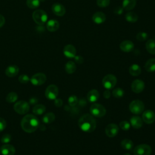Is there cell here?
<instances>
[{
    "label": "cell",
    "instance_id": "cell-28",
    "mask_svg": "<svg viewBox=\"0 0 155 155\" xmlns=\"http://www.w3.org/2000/svg\"><path fill=\"white\" fill-rule=\"evenodd\" d=\"M65 70L68 74L73 73L76 70V66L75 63L73 61L67 62L65 66Z\"/></svg>",
    "mask_w": 155,
    "mask_h": 155
},
{
    "label": "cell",
    "instance_id": "cell-47",
    "mask_svg": "<svg viewBox=\"0 0 155 155\" xmlns=\"http://www.w3.org/2000/svg\"><path fill=\"white\" fill-rule=\"evenodd\" d=\"M5 22V18L2 15L0 14V28L4 25Z\"/></svg>",
    "mask_w": 155,
    "mask_h": 155
},
{
    "label": "cell",
    "instance_id": "cell-10",
    "mask_svg": "<svg viewBox=\"0 0 155 155\" xmlns=\"http://www.w3.org/2000/svg\"><path fill=\"white\" fill-rule=\"evenodd\" d=\"M47 77L44 73H38L35 74L30 78L31 83L35 86H39L45 82Z\"/></svg>",
    "mask_w": 155,
    "mask_h": 155
},
{
    "label": "cell",
    "instance_id": "cell-15",
    "mask_svg": "<svg viewBox=\"0 0 155 155\" xmlns=\"http://www.w3.org/2000/svg\"><path fill=\"white\" fill-rule=\"evenodd\" d=\"M63 52L66 57L68 58H73L76 56V50L73 45L68 44L64 47Z\"/></svg>",
    "mask_w": 155,
    "mask_h": 155
},
{
    "label": "cell",
    "instance_id": "cell-21",
    "mask_svg": "<svg viewBox=\"0 0 155 155\" xmlns=\"http://www.w3.org/2000/svg\"><path fill=\"white\" fill-rule=\"evenodd\" d=\"M59 23L56 19H50L47 23V29L51 32L55 31L58 30Z\"/></svg>",
    "mask_w": 155,
    "mask_h": 155
},
{
    "label": "cell",
    "instance_id": "cell-18",
    "mask_svg": "<svg viewBox=\"0 0 155 155\" xmlns=\"http://www.w3.org/2000/svg\"><path fill=\"white\" fill-rule=\"evenodd\" d=\"M120 48L124 52H130L134 48V44L130 40H125L120 44Z\"/></svg>",
    "mask_w": 155,
    "mask_h": 155
},
{
    "label": "cell",
    "instance_id": "cell-44",
    "mask_svg": "<svg viewBox=\"0 0 155 155\" xmlns=\"http://www.w3.org/2000/svg\"><path fill=\"white\" fill-rule=\"evenodd\" d=\"M74 58L78 64H82L84 62V59L81 56H75Z\"/></svg>",
    "mask_w": 155,
    "mask_h": 155
},
{
    "label": "cell",
    "instance_id": "cell-34",
    "mask_svg": "<svg viewBox=\"0 0 155 155\" xmlns=\"http://www.w3.org/2000/svg\"><path fill=\"white\" fill-rule=\"evenodd\" d=\"M112 94L116 98H120L124 94V91L121 88H116L112 91Z\"/></svg>",
    "mask_w": 155,
    "mask_h": 155
},
{
    "label": "cell",
    "instance_id": "cell-3",
    "mask_svg": "<svg viewBox=\"0 0 155 155\" xmlns=\"http://www.w3.org/2000/svg\"><path fill=\"white\" fill-rule=\"evenodd\" d=\"M33 21L38 25L44 24L48 19L47 14L42 10H36L33 12L32 15Z\"/></svg>",
    "mask_w": 155,
    "mask_h": 155
},
{
    "label": "cell",
    "instance_id": "cell-41",
    "mask_svg": "<svg viewBox=\"0 0 155 155\" xmlns=\"http://www.w3.org/2000/svg\"><path fill=\"white\" fill-rule=\"evenodd\" d=\"M7 124L6 121L4 119L0 117V132L2 131L6 127Z\"/></svg>",
    "mask_w": 155,
    "mask_h": 155
},
{
    "label": "cell",
    "instance_id": "cell-35",
    "mask_svg": "<svg viewBox=\"0 0 155 155\" xmlns=\"http://www.w3.org/2000/svg\"><path fill=\"white\" fill-rule=\"evenodd\" d=\"M68 104L71 107H74L78 103V99L77 96H76L74 95H72L68 97Z\"/></svg>",
    "mask_w": 155,
    "mask_h": 155
},
{
    "label": "cell",
    "instance_id": "cell-42",
    "mask_svg": "<svg viewBox=\"0 0 155 155\" xmlns=\"http://www.w3.org/2000/svg\"><path fill=\"white\" fill-rule=\"evenodd\" d=\"M54 105L57 107H61L63 104V101L60 98H56L54 101Z\"/></svg>",
    "mask_w": 155,
    "mask_h": 155
},
{
    "label": "cell",
    "instance_id": "cell-2",
    "mask_svg": "<svg viewBox=\"0 0 155 155\" xmlns=\"http://www.w3.org/2000/svg\"><path fill=\"white\" fill-rule=\"evenodd\" d=\"M78 125L82 131L91 133L96 129V121L92 115L87 113L80 117L78 120Z\"/></svg>",
    "mask_w": 155,
    "mask_h": 155
},
{
    "label": "cell",
    "instance_id": "cell-31",
    "mask_svg": "<svg viewBox=\"0 0 155 155\" xmlns=\"http://www.w3.org/2000/svg\"><path fill=\"white\" fill-rule=\"evenodd\" d=\"M125 19L128 22H135L138 20V16L136 13L130 12L126 14Z\"/></svg>",
    "mask_w": 155,
    "mask_h": 155
},
{
    "label": "cell",
    "instance_id": "cell-49",
    "mask_svg": "<svg viewBox=\"0 0 155 155\" xmlns=\"http://www.w3.org/2000/svg\"><path fill=\"white\" fill-rule=\"evenodd\" d=\"M124 155H131V154H129V153H125V154H124Z\"/></svg>",
    "mask_w": 155,
    "mask_h": 155
},
{
    "label": "cell",
    "instance_id": "cell-16",
    "mask_svg": "<svg viewBox=\"0 0 155 155\" xmlns=\"http://www.w3.org/2000/svg\"><path fill=\"white\" fill-rule=\"evenodd\" d=\"M0 151L2 155H14L16 150L12 145L6 143L1 146Z\"/></svg>",
    "mask_w": 155,
    "mask_h": 155
},
{
    "label": "cell",
    "instance_id": "cell-38",
    "mask_svg": "<svg viewBox=\"0 0 155 155\" xmlns=\"http://www.w3.org/2000/svg\"><path fill=\"white\" fill-rule=\"evenodd\" d=\"M12 140V136L10 134H4L2 137H1V141L2 143H4V144H6V143H9Z\"/></svg>",
    "mask_w": 155,
    "mask_h": 155
},
{
    "label": "cell",
    "instance_id": "cell-26",
    "mask_svg": "<svg viewBox=\"0 0 155 155\" xmlns=\"http://www.w3.org/2000/svg\"><path fill=\"white\" fill-rule=\"evenodd\" d=\"M145 68L148 72L155 71V58L148 59L145 64Z\"/></svg>",
    "mask_w": 155,
    "mask_h": 155
},
{
    "label": "cell",
    "instance_id": "cell-22",
    "mask_svg": "<svg viewBox=\"0 0 155 155\" xmlns=\"http://www.w3.org/2000/svg\"><path fill=\"white\" fill-rule=\"evenodd\" d=\"M87 99L90 102H94L96 101H97V99H99V93L96 89L91 90L87 93Z\"/></svg>",
    "mask_w": 155,
    "mask_h": 155
},
{
    "label": "cell",
    "instance_id": "cell-8",
    "mask_svg": "<svg viewBox=\"0 0 155 155\" xmlns=\"http://www.w3.org/2000/svg\"><path fill=\"white\" fill-rule=\"evenodd\" d=\"M152 149L147 144H140L136 147L133 150L134 155H151Z\"/></svg>",
    "mask_w": 155,
    "mask_h": 155
},
{
    "label": "cell",
    "instance_id": "cell-32",
    "mask_svg": "<svg viewBox=\"0 0 155 155\" xmlns=\"http://www.w3.org/2000/svg\"><path fill=\"white\" fill-rule=\"evenodd\" d=\"M18 96L16 92L12 91L9 93L6 96V101L8 103H13L18 99Z\"/></svg>",
    "mask_w": 155,
    "mask_h": 155
},
{
    "label": "cell",
    "instance_id": "cell-4",
    "mask_svg": "<svg viewBox=\"0 0 155 155\" xmlns=\"http://www.w3.org/2000/svg\"><path fill=\"white\" fill-rule=\"evenodd\" d=\"M90 111L93 116L97 117H103L106 114L105 108L100 104H93L90 106Z\"/></svg>",
    "mask_w": 155,
    "mask_h": 155
},
{
    "label": "cell",
    "instance_id": "cell-5",
    "mask_svg": "<svg viewBox=\"0 0 155 155\" xmlns=\"http://www.w3.org/2000/svg\"><path fill=\"white\" fill-rule=\"evenodd\" d=\"M14 110L19 114H25L30 110L29 104L25 101H19L16 102L13 106Z\"/></svg>",
    "mask_w": 155,
    "mask_h": 155
},
{
    "label": "cell",
    "instance_id": "cell-46",
    "mask_svg": "<svg viewBox=\"0 0 155 155\" xmlns=\"http://www.w3.org/2000/svg\"><path fill=\"white\" fill-rule=\"evenodd\" d=\"M111 96V93L110 91L109 90L107 89L106 90L104 91V97L105 98V99H108Z\"/></svg>",
    "mask_w": 155,
    "mask_h": 155
},
{
    "label": "cell",
    "instance_id": "cell-25",
    "mask_svg": "<svg viewBox=\"0 0 155 155\" xmlns=\"http://www.w3.org/2000/svg\"><path fill=\"white\" fill-rule=\"evenodd\" d=\"M129 73L131 76H137L141 73V68L137 64H133L129 68Z\"/></svg>",
    "mask_w": 155,
    "mask_h": 155
},
{
    "label": "cell",
    "instance_id": "cell-19",
    "mask_svg": "<svg viewBox=\"0 0 155 155\" xmlns=\"http://www.w3.org/2000/svg\"><path fill=\"white\" fill-rule=\"evenodd\" d=\"M92 19L94 23L100 24L103 23L105 21L106 16L103 12H97L93 14L92 16Z\"/></svg>",
    "mask_w": 155,
    "mask_h": 155
},
{
    "label": "cell",
    "instance_id": "cell-13",
    "mask_svg": "<svg viewBox=\"0 0 155 155\" xmlns=\"http://www.w3.org/2000/svg\"><path fill=\"white\" fill-rule=\"evenodd\" d=\"M145 87L144 82L140 79H136L131 84V90L136 93H141Z\"/></svg>",
    "mask_w": 155,
    "mask_h": 155
},
{
    "label": "cell",
    "instance_id": "cell-6",
    "mask_svg": "<svg viewBox=\"0 0 155 155\" xmlns=\"http://www.w3.org/2000/svg\"><path fill=\"white\" fill-rule=\"evenodd\" d=\"M144 104L142 101L136 99L133 101L129 105L130 111L135 114H141L144 110Z\"/></svg>",
    "mask_w": 155,
    "mask_h": 155
},
{
    "label": "cell",
    "instance_id": "cell-17",
    "mask_svg": "<svg viewBox=\"0 0 155 155\" xmlns=\"http://www.w3.org/2000/svg\"><path fill=\"white\" fill-rule=\"evenodd\" d=\"M19 67L16 65H10L7 67L5 70V73L7 76L13 78L16 76L19 73Z\"/></svg>",
    "mask_w": 155,
    "mask_h": 155
},
{
    "label": "cell",
    "instance_id": "cell-45",
    "mask_svg": "<svg viewBox=\"0 0 155 155\" xmlns=\"http://www.w3.org/2000/svg\"><path fill=\"white\" fill-rule=\"evenodd\" d=\"M123 7L122 8V7H116L115 8H114V12L116 13V14H117V15H120L122 13V12H123Z\"/></svg>",
    "mask_w": 155,
    "mask_h": 155
},
{
    "label": "cell",
    "instance_id": "cell-33",
    "mask_svg": "<svg viewBox=\"0 0 155 155\" xmlns=\"http://www.w3.org/2000/svg\"><path fill=\"white\" fill-rule=\"evenodd\" d=\"M26 4L27 7L30 8H36L39 6L40 0H27Z\"/></svg>",
    "mask_w": 155,
    "mask_h": 155
},
{
    "label": "cell",
    "instance_id": "cell-24",
    "mask_svg": "<svg viewBox=\"0 0 155 155\" xmlns=\"http://www.w3.org/2000/svg\"><path fill=\"white\" fill-rule=\"evenodd\" d=\"M46 110L45 106L42 104H36L33 107L32 111L35 115H41L45 113Z\"/></svg>",
    "mask_w": 155,
    "mask_h": 155
},
{
    "label": "cell",
    "instance_id": "cell-11",
    "mask_svg": "<svg viewBox=\"0 0 155 155\" xmlns=\"http://www.w3.org/2000/svg\"><path fill=\"white\" fill-rule=\"evenodd\" d=\"M119 131V127L116 124H110L105 128V133L109 137H113L117 135Z\"/></svg>",
    "mask_w": 155,
    "mask_h": 155
},
{
    "label": "cell",
    "instance_id": "cell-20",
    "mask_svg": "<svg viewBox=\"0 0 155 155\" xmlns=\"http://www.w3.org/2000/svg\"><path fill=\"white\" fill-rule=\"evenodd\" d=\"M130 124L134 128L139 129L142 127L143 124V120L139 116H134L131 117V118L130 119Z\"/></svg>",
    "mask_w": 155,
    "mask_h": 155
},
{
    "label": "cell",
    "instance_id": "cell-29",
    "mask_svg": "<svg viewBox=\"0 0 155 155\" xmlns=\"http://www.w3.org/2000/svg\"><path fill=\"white\" fill-rule=\"evenodd\" d=\"M55 119V115L53 113L48 112L46 113L42 117V121L45 124H51Z\"/></svg>",
    "mask_w": 155,
    "mask_h": 155
},
{
    "label": "cell",
    "instance_id": "cell-1",
    "mask_svg": "<svg viewBox=\"0 0 155 155\" xmlns=\"http://www.w3.org/2000/svg\"><path fill=\"white\" fill-rule=\"evenodd\" d=\"M40 125L38 118L34 114H26L21 120V126L26 133H31L35 131Z\"/></svg>",
    "mask_w": 155,
    "mask_h": 155
},
{
    "label": "cell",
    "instance_id": "cell-48",
    "mask_svg": "<svg viewBox=\"0 0 155 155\" xmlns=\"http://www.w3.org/2000/svg\"><path fill=\"white\" fill-rule=\"evenodd\" d=\"M38 128H39L41 130H45V127L43 124H40Z\"/></svg>",
    "mask_w": 155,
    "mask_h": 155
},
{
    "label": "cell",
    "instance_id": "cell-23",
    "mask_svg": "<svg viewBox=\"0 0 155 155\" xmlns=\"http://www.w3.org/2000/svg\"><path fill=\"white\" fill-rule=\"evenodd\" d=\"M136 0H123L122 7L126 10H131L134 8Z\"/></svg>",
    "mask_w": 155,
    "mask_h": 155
},
{
    "label": "cell",
    "instance_id": "cell-7",
    "mask_svg": "<svg viewBox=\"0 0 155 155\" xmlns=\"http://www.w3.org/2000/svg\"><path fill=\"white\" fill-rule=\"evenodd\" d=\"M117 83L116 77L111 74H109L104 77L102 79L103 86L108 90L112 89Z\"/></svg>",
    "mask_w": 155,
    "mask_h": 155
},
{
    "label": "cell",
    "instance_id": "cell-37",
    "mask_svg": "<svg viewBox=\"0 0 155 155\" xmlns=\"http://www.w3.org/2000/svg\"><path fill=\"white\" fill-rule=\"evenodd\" d=\"M148 38V35L145 32H140L136 35V39L139 41H143Z\"/></svg>",
    "mask_w": 155,
    "mask_h": 155
},
{
    "label": "cell",
    "instance_id": "cell-39",
    "mask_svg": "<svg viewBox=\"0 0 155 155\" xmlns=\"http://www.w3.org/2000/svg\"><path fill=\"white\" fill-rule=\"evenodd\" d=\"M97 5L100 7H107L110 3V0H97Z\"/></svg>",
    "mask_w": 155,
    "mask_h": 155
},
{
    "label": "cell",
    "instance_id": "cell-14",
    "mask_svg": "<svg viewBox=\"0 0 155 155\" xmlns=\"http://www.w3.org/2000/svg\"><path fill=\"white\" fill-rule=\"evenodd\" d=\"M51 10L53 13L58 16H64L66 12L64 6L59 3H55L53 4L51 7Z\"/></svg>",
    "mask_w": 155,
    "mask_h": 155
},
{
    "label": "cell",
    "instance_id": "cell-40",
    "mask_svg": "<svg viewBox=\"0 0 155 155\" xmlns=\"http://www.w3.org/2000/svg\"><path fill=\"white\" fill-rule=\"evenodd\" d=\"M119 127L123 130H128L130 128V124L126 120H124L120 122Z\"/></svg>",
    "mask_w": 155,
    "mask_h": 155
},
{
    "label": "cell",
    "instance_id": "cell-12",
    "mask_svg": "<svg viewBox=\"0 0 155 155\" xmlns=\"http://www.w3.org/2000/svg\"><path fill=\"white\" fill-rule=\"evenodd\" d=\"M142 119L145 123L151 124L155 120V113L150 110H147L143 113Z\"/></svg>",
    "mask_w": 155,
    "mask_h": 155
},
{
    "label": "cell",
    "instance_id": "cell-27",
    "mask_svg": "<svg viewBox=\"0 0 155 155\" xmlns=\"http://www.w3.org/2000/svg\"><path fill=\"white\" fill-rule=\"evenodd\" d=\"M146 49L148 53L152 54H155V40L149 39L145 45Z\"/></svg>",
    "mask_w": 155,
    "mask_h": 155
},
{
    "label": "cell",
    "instance_id": "cell-43",
    "mask_svg": "<svg viewBox=\"0 0 155 155\" xmlns=\"http://www.w3.org/2000/svg\"><path fill=\"white\" fill-rule=\"evenodd\" d=\"M38 102V99L36 97H32L29 99V103L31 105H36Z\"/></svg>",
    "mask_w": 155,
    "mask_h": 155
},
{
    "label": "cell",
    "instance_id": "cell-9",
    "mask_svg": "<svg viewBox=\"0 0 155 155\" xmlns=\"http://www.w3.org/2000/svg\"><path fill=\"white\" fill-rule=\"evenodd\" d=\"M58 93L59 90L58 87L54 84H51L47 87L45 91V96L49 100H54L57 98Z\"/></svg>",
    "mask_w": 155,
    "mask_h": 155
},
{
    "label": "cell",
    "instance_id": "cell-30",
    "mask_svg": "<svg viewBox=\"0 0 155 155\" xmlns=\"http://www.w3.org/2000/svg\"><path fill=\"white\" fill-rule=\"evenodd\" d=\"M120 145H121V147L124 149L127 150H131L134 146L133 141L128 139H125L122 140Z\"/></svg>",
    "mask_w": 155,
    "mask_h": 155
},
{
    "label": "cell",
    "instance_id": "cell-36",
    "mask_svg": "<svg viewBox=\"0 0 155 155\" xmlns=\"http://www.w3.org/2000/svg\"><path fill=\"white\" fill-rule=\"evenodd\" d=\"M18 81L22 84H27L30 81V78L27 74H21L19 76Z\"/></svg>",
    "mask_w": 155,
    "mask_h": 155
}]
</instances>
